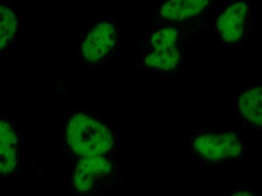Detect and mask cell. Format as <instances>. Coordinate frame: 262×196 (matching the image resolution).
Listing matches in <instances>:
<instances>
[{"instance_id":"cell-1","label":"cell","mask_w":262,"mask_h":196,"mask_svg":"<svg viewBox=\"0 0 262 196\" xmlns=\"http://www.w3.org/2000/svg\"><path fill=\"white\" fill-rule=\"evenodd\" d=\"M67 139L73 152L84 157L105 154L114 144L111 130L84 113H78L69 121Z\"/></svg>"},{"instance_id":"cell-2","label":"cell","mask_w":262,"mask_h":196,"mask_svg":"<svg viewBox=\"0 0 262 196\" xmlns=\"http://www.w3.org/2000/svg\"><path fill=\"white\" fill-rule=\"evenodd\" d=\"M194 150L209 161H220L237 157L243 145L237 135L231 132L207 133L199 135L194 141Z\"/></svg>"},{"instance_id":"cell-3","label":"cell","mask_w":262,"mask_h":196,"mask_svg":"<svg viewBox=\"0 0 262 196\" xmlns=\"http://www.w3.org/2000/svg\"><path fill=\"white\" fill-rule=\"evenodd\" d=\"M114 25L108 22L99 24L92 29L83 43L84 58L90 63H96L104 58L116 43Z\"/></svg>"},{"instance_id":"cell-4","label":"cell","mask_w":262,"mask_h":196,"mask_svg":"<svg viewBox=\"0 0 262 196\" xmlns=\"http://www.w3.org/2000/svg\"><path fill=\"white\" fill-rule=\"evenodd\" d=\"M110 162L98 156L86 157L78 164L74 175V187L79 192H89L96 183L111 171Z\"/></svg>"},{"instance_id":"cell-5","label":"cell","mask_w":262,"mask_h":196,"mask_svg":"<svg viewBox=\"0 0 262 196\" xmlns=\"http://www.w3.org/2000/svg\"><path fill=\"white\" fill-rule=\"evenodd\" d=\"M247 6L243 2L231 5L220 16L218 30L225 42H236L244 36L247 21Z\"/></svg>"},{"instance_id":"cell-6","label":"cell","mask_w":262,"mask_h":196,"mask_svg":"<svg viewBox=\"0 0 262 196\" xmlns=\"http://www.w3.org/2000/svg\"><path fill=\"white\" fill-rule=\"evenodd\" d=\"M17 135L12 125L0 119V175H9L17 168Z\"/></svg>"},{"instance_id":"cell-7","label":"cell","mask_w":262,"mask_h":196,"mask_svg":"<svg viewBox=\"0 0 262 196\" xmlns=\"http://www.w3.org/2000/svg\"><path fill=\"white\" fill-rule=\"evenodd\" d=\"M18 9L8 0H0V53L14 42L20 25Z\"/></svg>"},{"instance_id":"cell-8","label":"cell","mask_w":262,"mask_h":196,"mask_svg":"<svg viewBox=\"0 0 262 196\" xmlns=\"http://www.w3.org/2000/svg\"><path fill=\"white\" fill-rule=\"evenodd\" d=\"M210 0H170L161 9V14L169 20H183L202 12Z\"/></svg>"},{"instance_id":"cell-9","label":"cell","mask_w":262,"mask_h":196,"mask_svg":"<svg viewBox=\"0 0 262 196\" xmlns=\"http://www.w3.org/2000/svg\"><path fill=\"white\" fill-rule=\"evenodd\" d=\"M261 91V86H258L244 92L239 99V109L243 116L258 127L262 125Z\"/></svg>"},{"instance_id":"cell-10","label":"cell","mask_w":262,"mask_h":196,"mask_svg":"<svg viewBox=\"0 0 262 196\" xmlns=\"http://www.w3.org/2000/svg\"><path fill=\"white\" fill-rule=\"evenodd\" d=\"M180 60V52L177 46L153 49L145 58V65L152 69L170 71L173 70Z\"/></svg>"},{"instance_id":"cell-11","label":"cell","mask_w":262,"mask_h":196,"mask_svg":"<svg viewBox=\"0 0 262 196\" xmlns=\"http://www.w3.org/2000/svg\"><path fill=\"white\" fill-rule=\"evenodd\" d=\"M178 38V32L174 28H167L158 30L151 36V44L153 49L160 47L175 46Z\"/></svg>"},{"instance_id":"cell-12","label":"cell","mask_w":262,"mask_h":196,"mask_svg":"<svg viewBox=\"0 0 262 196\" xmlns=\"http://www.w3.org/2000/svg\"><path fill=\"white\" fill-rule=\"evenodd\" d=\"M251 194H249V192H236V193L234 194V195H250Z\"/></svg>"}]
</instances>
